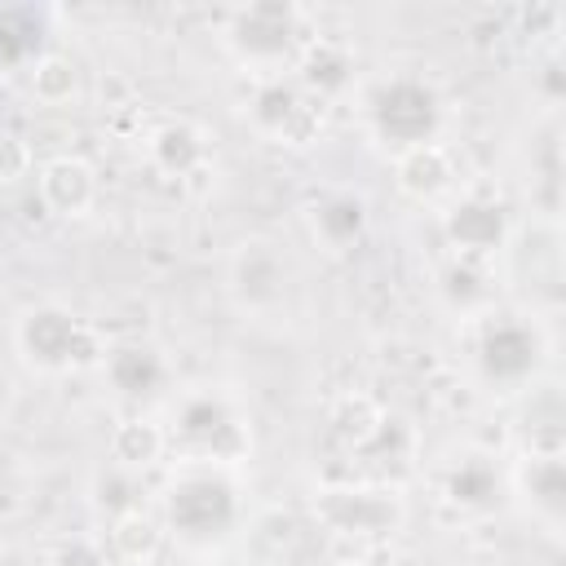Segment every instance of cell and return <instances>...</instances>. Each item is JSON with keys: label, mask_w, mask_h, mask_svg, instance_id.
I'll return each instance as SVG.
<instances>
[{"label": "cell", "mask_w": 566, "mask_h": 566, "mask_svg": "<svg viewBox=\"0 0 566 566\" xmlns=\"http://www.w3.org/2000/svg\"><path fill=\"white\" fill-rule=\"evenodd\" d=\"M234 517H239L234 486L226 478H217V473H186L168 491V522L190 544L221 539L234 526Z\"/></svg>", "instance_id": "1"}, {"label": "cell", "mask_w": 566, "mask_h": 566, "mask_svg": "<svg viewBox=\"0 0 566 566\" xmlns=\"http://www.w3.org/2000/svg\"><path fill=\"white\" fill-rule=\"evenodd\" d=\"M438 97L429 84L402 75V80H389L380 88V97L371 102V119H376V133L402 150H416V146H429L433 128H438Z\"/></svg>", "instance_id": "2"}, {"label": "cell", "mask_w": 566, "mask_h": 566, "mask_svg": "<svg viewBox=\"0 0 566 566\" xmlns=\"http://www.w3.org/2000/svg\"><path fill=\"white\" fill-rule=\"evenodd\" d=\"M177 438L195 460H212V464H234L248 451V429L239 424V416L212 398V394H195L181 402L177 416Z\"/></svg>", "instance_id": "3"}, {"label": "cell", "mask_w": 566, "mask_h": 566, "mask_svg": "<svg viewBox=\"0 0 566 566\" xmlns=\"http://www.w3.org/2000/svg\"><path fill=\"white\" fill-rule=\"evenodd\" d=\"M18 345H22L27 363H35L44 371H62V367H75L80 358H88V332L66 310H53V305H40L18 323Z\"/></svg>", "instance_id": "4"}, {"label": "cell", "mask_w": 566, "mask_h": 566, "mask_svg": "<svg viewBox=\"0 0 566 566\" xmlns=\"http://www.w3.org/2000/svg\"><path fill=\"white\" fill-rule=\"evenodd\" d=\"M292 27H296V9L287 4H252L234 18L230 27V44L248 57V62H279L292 49Z\"/></svg>", "instance_id": "5"}, {"label": "cell", "mask_w": 566, "mask_h": 566, "mask_svg": "<svg viewBox=\"0 0 566 566\" xmlns=\"http://www.w3.org/2000/svg\"><path fill=\"white\" fill-rule=\"evenodd\" d=\"M230 283H234V296L248 305V310H270L283 301V287H287V265L279 261V252L265 243V239H248L234 261H230Z\"/></svg>", "instance_id": "6"}, {"label": "cell", "mask_w": 566, "mask_h": 566, "mask_svg": "<svg viewBox=\"0 0 566 566\" xmlns=\"http://www.w3.org/2000/svg\"><path fill=\"white\" fill-rule=\"evenodd\" d=\"M93 195H97V181H93V168H88L84 159L62 155V159H49V164L40 168V199H44L53 212L80 217V212H88Z\"/></svg>", "instance_id": "7"}, {"label": "cell", "mask_w": 566, "mask_h": 566, "mask_svg": "<svg viewBox=\"0 0 566 566\" xmlns=\"http://www.w3.org/2000/svg\"><path fill=\"white\" fill-rule=\"evenodd\" d=\"M252 119L265 128V133H279V137H292V124H305V133L318 124V111L301 102V93L283 80H265L256 88V102H252Z\"/></svg>", "instance_id": "8"}, {"label": "cell", "mask_w": 566, "mask_h": 566, "mask_svg": "<svg viewBox=\"0 0 566 566\" xmlns=\"http://www.w3.org/2000/svg\"><path fill=\"white\" fill-rule=\"evenodd\" d=\"M535 363V336L517 323H500L482 340V367L495 380H522Z\"/></svg>", "instance_id": "9"}, {"label": "cell", "mask_w": 566, "mask_h": 566, "mask_svg": "<svg viewBox=\"0 0 566 566\" xmlns=\"http://www.w3.org/2000/svg\"><path fill=\"white\" fill-rule=\"evenodd\" d=\"M363 226H367V203L349 190H336L314 203V234L327 248H349L363 234Z\"/></svg>", "instance_id": "10"}, {"label": "cell", "mask_w": 566, "mask_h": 566, "mask_svg": "<svg viewBox=\"0 0 566 566\" xmlns=\"http://www.w3.org/2000/svg\"><path fill=\"white\" fill-rule=\"evenodd\" d=\"M106 376H111L115 389H124L133 398L137 394H155L164 385V358L150 345H119L106 358Z\"/></svg>", "instance_id": "11"}, {"label": "cell", "mask_w": 566, "mask_h": 566, "mask_svg": "<svg viewBox=\"0 0 566 566\" xmlns=\"http://www.w3.org/2000/svg\"><path fill=\"white\" fill-rule=\"evenodd\" d=\"M44 44V31H40V18L31 9H9L0 13V75L27 66Z\"/></svg>", "instance_id": "12"}, {"label": "cell", "mask_w": 566, "mask_h": 566, "mask_svg": "<svg viewBox=\"0 0 566 566\" xmlns=\"http://www.w3.org/2000/svg\"><path fill=\"white\" fill-rule=\"evenodd\" d=\"M199 155H203V142H199V133L190 128V124H164V128H155V137H150V159L164 168V172H190L195 164H199Z\"/></svg>", "instance_id": "13"}, {"label": "cell", "mask_w": 566, "mask_h": 566, "mask_svg": "<svg viewBox=\"0 0 566 566\" xmlns=\"http://www.w3.org/2000/svg\"><path fill=\"white\" fill-rule=\"evenodd\" d=\"M447 230H451V239H455L460 248H473V252H482V248L500 243L504 217H500V208H495V203H460V208L451 212Z\"/></svg>", "instance_id": "14"}, {"label": "cell", "mask_w": 566, "mask_h": 566, "mask_svg": "<svg viewBox=\"0 0 566 566\" xmlns=\"http://www.w3.org/2000/svg\"><path fill=\"white\" fill-rule=\"evenodd\" d=\"M447 177H451V164H447V155L433 142L416 146V150H407L398 159V186L411 190V195H433V190L447 186Z\"/></svg>", "instance_id": "15"}, {"label": "cell", "mask_w": 566, "mask_h": 566, "mask_svg": "<svg viewBox=\"0 0 566 566\" xmlns=\"http://www.w3.org/2000/svg\"><path fill=\"white\" fill-rule=\"evenodd\" d=\"M111 544H115V553H119L124 562H142V566H146V562L159 553V526H155L142 509H128V513L115 517Z\"/></svg>", "instance_id": "16"}, {"label": "cell", "mask_w": 566, "mask_h": 566, "mask_svg": "<svg viewBox=\"0 0 566 566\" xmlns=\"http://www.w3.org/2000/svg\"><path fill=\"white\" fill-rule=\"evenodd\" d=\"M111 451H115V460H124V464H133V469H146L150 460H159L164 433H159L150 420H124V424L115 429Z\"/></svg>", "instance_id": "17"}, {"label": "cell", "mask_w": 566, "mask_h": 566, "mask_svg": "<svg viewBox=\"0 0 566 566\" xmlns=\"http://www.w3.org/2000/svg\"><path fill=\"white\" fill-rule=\"evenodd\" d=\"M31 93L44 106L71 102V93H75V66H71V57H40L35 71H31Z\"/></svg>", "instance_id": "18"}, {"label": "cell", "mask_w": 566, "mask_h": 566, "mask_svg": "<svg viewBox=\"0 0 566 566\" xmlns=\"http://www.w3.org/2000/svg\"><path fill=\"white\" fill-rule=\"evenodd\" d=\"M345 75H349V57H345V49L318 40V44L305 53V80H310L318 93H336V88L345 84Z\"/></svg>", "instance_id": "19"}, {"label": "cell", "mask_w": 566, "mask_h": 566, "mask_svg": "<svg viewBox=\"0 0 566 566\" xmlns=\"http://www.w3.org/2000/svg\"><path fill=\"white\" fill-rule=\"evenodd\" d=\"M31 168V150L18 137H0V181H18Z\"/></svg>", "instance_id": "20"}, {"label": "cell", "mask_w": 566, "mask_h": 566, "mask_svg": "<svg viewBox=\"0 0 566 566\" xmlns=\"http://www.w3.org/2000/svg\"><path fill=\"white\" fill-rule=\"evenodd\" d=\"M53 566H106L102 548L88 544V539H66L57 553H53Z\"/></svg>", "instance_id": "21"}, {"label": "cell", "mask_w": 566, "mask_h": 566, "mask_svg": "<svg viewBox=\"0 0 566 566\" xmlns=\"http://www.w3.org/2000/svg\"><path fill=\"white\" fill-rule=\"evenodd\" d=\"M451 491H455V500H482V495L491 491V478H486V473H482V478H473V469H464V478L455 473Z\"/></svg>", "instance_id": "22"}]
</instances>
